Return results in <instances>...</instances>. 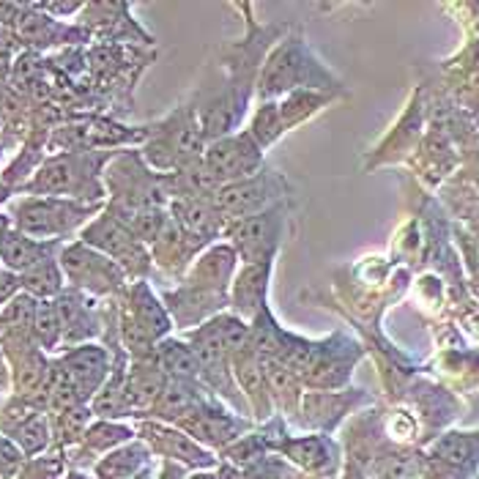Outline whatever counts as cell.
I'll return each mask as SVG.
<instances>
[{"instance_id": "1", "label": "cell", "mask_w": 479, "mask_h": 479, "mask_svg": "<svg viewBox=\"0 0 479 479\" xmlns=\"http://www.w3.org/2000/svg\"><path fill=\"white\" fill-rule=\"evenodd\" d=\"M116 159V151H64L39 164L27 184L36 197H66L80 203H99L104 194L102 164Z\"/></svg>"}, {"instance_id": "2", "label": "cell", "mask_w": 479, "mask_h": 479, "mask_svg": "<svg viewBox=\"0 0 479 479\" xmlns=\"http://www.w3.org/2000/svg\"><path fill=\"white\" fill-rule=\"evenodd\" d=\"M206 154V134L201 126L197 107H179L171 116L162 118L146 134V162L159 173L176 176L184 173L197 162H203Z\"/></svg>"}, {"instance_id": "3", "label": "cell", "mask_w": 479, "mask_h": 479, "mask_svg": "<svg viewBox=\"0 0 479 479\" xmlns=\"http://www.w3.org/2000/svg\"><path fill=\"white\" fill-rule=\"evenodd\" d=\"M321 88H337V80L299 36L279 42L263 61V72L258 77V91L263 99Z\"/></svg>"}, {"instance_id": "4", "label": "cell", "mask_w": 479, "mask_h": 479, "mask_svg": "<svg viewBox=\"0 0 479 479\" xmlns=\"http://www.w3.org/2000/svg\"><path fill=\"white\" fill-rule=\"evenodd\" d=\"M99 203H80L66 197H25L14 209L17 231L39 241H61L77 224L91 219Z\"/></svg>"}, {"instance_id": "5", "label": "cell", "mask_w": 479, "mask_h": 479, "mask_svg": "<svg viewBox=\"0 0 479 479\" xmlns=\"http://www.w3.org/2000/svg\"><path fill=\"white\" fill-rule=\"evenodd\" d=\"M203 171L219 186L244 181L263 171V148L249 132H233L219 140H211L203 154Z\"/></svg>"}, {"instance_id": "6", "label": "cell", "mask_w": 479, "mask_h": 479, "mask_svg": "<svg viewBox=\"0 0 479 479\" xmlns=\"http://www.w3.org/2000/svg\"><path fill=\"white\" fill-rule=\"evenodd\" d=\"M82 244H88L99 249L102 255H107L110 261H116L126 277H146L151 269V255L146 252V244L110 211L99 214L88 228L82 231Z\"/></svg>"}, {"instance_id": "7", "label": "cell", "mask_w": 479, "mask_h": 479, "mask_svg": "<svg viewBox=\"0 0 479 479\" xmlns=\"http://www.w3.org/2000/svg\"><path fill=\"white\" fill-rule=\"evenodd\" d=\"M288 194L285 179L274 171H261L244 181L219 186L211 197V203L224 219H244L252 214H261L271 206H277Z\"/></svg>"}, {"instance_id": "8", "label": "cell", "mask_w": 479, "mask_h": 479, "mask_svg": "<svg viewBox=\"0 0 479 479\" xmlns=\"http://www.w3.org/2000/svg\"><path fill=\"white\" fill-rule=\"evenodd\" d=\"M58 263L64 269V277L77 291H86L94 296L116 293L124 285V277H126L116 261H110L99 249L82 244V241L64 247L58 255Z\"/></svg>"}, {"instance_id": "9", "label": "cell", "mask_w": 479, "mask_h": 479, "mask_svg": "<svg viewBox=\"0 0 479 479\" xmlns=\"http://www.w3.org/2000/svg\"><path fill=\"white\" fill-rule=\"evenodd\" d=\"M228 231L231 247L236 249V255H241L249 263H266L274 261V252L279 247L285 231V211L283 206H271L261 214H252L244 219H233L224 224Z\"/></svg>"}, {"instance_id": "10", "label": "cell", "mask_w": 479, "mask_h": 479, "mask_svg": "<svg viewBox=\"0 0 479 479\" xmlns=\"http://www.w3.org/2000/svg\"><path fill=\"white\" fill-rule=\"evenodd\" d=\"M236 249L231 244H211L203 255H197L186 271L184 285L209 291V293H224L233 285V271H236Z\"/></svg>"}, {"instance_id": "11", "label": "cell", "mask_w": 479, "mask_h": 479, "mask_svg": "<svg viewBox=\"0 0 479 479\" xmlns=\"http://www.w3.org/2000/svg\"><path fill=\"white\" fill-rule=\"evenodd\" d=\"M61 368L72 378L80 400H88L94 394H99V389L110 378V356L99 346L82 343L61 356Z\"/></svg>"}, {"instance_id": "12", "label": "cell", "mask_w": 479, "mask_h": 479, "mask_svg": "<svg viewBox=\"0 0 479 479\" xmlns=\"http://www.w3.org/2000/svg\"><path fill=\"white\" fill-rule=\"evenodd\" d=\"M269 274H271V261L249 263L244 266V271L236 274L231 285V304H233V313L241 321H255L261 313H266Z\"/></svg>"}, {"instance_id": "13", "label": "cell", "mask_w": 479, "mask_h": 479, "mask_svg": "<svg viewBox=\"0 0 479 479\" xmlns=\"http://www.w3.org/2000/svg\"><path fill=\"white\" fill-rule=\"evenodd\" d=\"M14 34L19 39V44L27 47H52V44H64L69 39H86L88 31H77V27H66L58 19H52L49 14L39 11L34 4H25V11L19 14Z\"/></svg>"}, {"instance_id": "14", "label": "cell", "mask_w": 479, "mask_h": 479, "mask_svg": "<svg viewBox=\"0 0 479 479\" xmlns=\"http://www.w3.org/2000/svg\"><path fill=\"white\" fill-rule=\"evenodd\" d=\"M55 252H58V241H39L14 228L4 241H0V263L14 274H25V271L36 269L39 263L55 258Z\"/></svg>"}, {"instance_id": "15", "label": "cell", "mask_w": 479, "mask_h": 479, "mask_svg": "<svg viewBox=\"0 0 479 479\" xmlns=\"http://www.w3.org/2000/svg\"><path fill=\"white\" fill-rule=\"evenodd\" d=\"M164 301H167V309L173 313V321L179 326H197L201 321H206L209 316L224 309V304H228V296H224V293L197 291V288L184 285L176 293H167Z\"/></svg>"}, {"instance_id": "16", "label": "cell", "mask_w": 479, "mask_h": 479, "mask_svg": "<svg viewBox=\"0 0 479 479\" xmlns=\"http://www.w3.org/2000/svg\"><path fill=\"white\" fill-rule=\"evenodd\" d=\"M140 331H146L151 340H162V337L173 329V321L167 316V309L159 304V299L151 293L146 283H134L129 291V316H126Z\"/></svg>"}, {"instance_id": "17", "label": "cell", "mask_w": 479, "mask_h": 479, "mask_svg": "<svg viewBox=\"0 0 479 479\" xmlns=\"http://www.w3.org/2000/svg\"><path fill=\"white\" fill-rule=\"evenodd\" d=\"M55 307H58L61 326H64V343L82 346V340H88V337L99 331V321L94 316V309L80 291H64L58 301H55Z\"/></svg>"}, {"instance_id": "18", "label": "cell", "mask_w": 479, "mask_h": 479, "mask_svg": "<svg viewBox=\"0 0 479 479\" xmlns=\"http://www.w3.org/2000/svg\"><path fill=\"white\" fill-rule=\"evenodd\" d=\"M156 361L164 376H171L179 384H189L197 386L203 381V370H201V361H197L194 351L179 340H164L156 348Z\"/></svg>"}, {"instance_id": "19", "label": "cell", "mask_w": 479, "mask_h": 479, "mask_svg": "<svg viewBox=\"0 0 479 479\" xmlns=\"http://www.w3.org/2000/svg\"><path fill=\"white\" fill-rule=\"evenodd\" d=\"M181 425L194 436V438H201L206 444H222V441H228L233 436V419L231 416H224L214 408H206V406H197L192 408L184 419H181Z\"/></svg>"}, {"instance_id": "20", "label": "cell", "mask_w": 479, "mask_h": 479, "mask_svg": "<svg viewBox=\"0 0 479 479\" xmlns=\"http://www.w3.org/2000/svg\"><path fill=\"white\" fill-rule=\"evenodd\" d=\"M19 279H22V291L39 301H49L52 296L64 293V269H61L58 258L39 263L36 269L19 274Z\"/></svg>"}, {"instance_id": "21", "label": "cell", "mask_w": 479, "mask_h": 479, "mask_svg": "<svg viewBox=\"0 0 479 479\" xmlns=\"http://www.w3.org/2000/svg\"><path fill=\"white\" fill-rule=\"evenodd\" d=\"M34 340L42 351H58V346L64 343V326L55 301H39L34 321Z\"/></svg>"}, {"instance_id": "22", "label": "cell", "mask_w": 479, "mask_h": 479, "mask_svg": "<svg viewBox=\"0 0 479 479\" xmlns=\"http://www.w3.org/2000/svg\"><path fill=\"white\" fill-rule=\"evenodd\" d=\"M148 452H146V446H140V444H132L126 449H118V452H112L110 458H104L99 463V476L102 479H129L134 476V471L146 463Z\"/></svg>"}, {"instance_id": "23", "label": "cell", "mask_w": 479, "mask_h": 479, "mask_svg": "<svg viewBox=\"0 0 479 479\" xmlns=\"http://www.w3.org/2000/svg\"><path fill=\"white\" fill-rule=\"evenodd\" d=\"M436 458L449 466L463 468L471 460H476V438L463 436V433H449L436 444Z\"/></svg>"}, {"instance_id": "24", "label": "cell", "mask_w": 479, "mask_h": 479, "mask_svg": "<svg viewBox=\"0 0 479 479\" xmlns=\"http://www.w3.org/2000/svg\"><path fill=\"white\" fill-rule=\"evenodd\" d=\"M14 438H17V444L22 446V452H27V455L39 452V449H44L47 441H49L47 419H44L42 414H34L31 419L22 422V425L14 430Z\"/></svg>"}, {"instance_id": "25", "label": "cell", "mask_w": 479, "mask_h": 479, "mask_svg": "<svg viewBox=\"0 0 479 479\" xmlns=\"http://www.w3.org/2000/svg\"><path fill=\"white\" fill-rule=\"evenodd\" d=\"M288 452L296 463L307 466V468H321L323 463H329V452H326V441L323 438H299V441H291Z\"/></svg>"}, {"instance_id": "26", "label": "cell", "mask_w": 479, "mask_h": 479, "mask_svg": "<svg viewBox=\"0 0 479 479\" xmlns=\"http://www.w3.org/2000/svg\"><path fill=\"white\" fill-rule=\"evenodd\" d=\"M129 436V430L118 428V425H99L88 433V441L94 446H110V444H118Z\"/></svg>"}, {"instance_id": "27", "label": "cell", "mask_w": 479, "mask_h": 479, "mask_svg": "<svg viewBox=\"0 0 479 479\" xmlns=\"http://www.w3.org/2000/svg\"><path fill=\"white\" fill-rule=\"evenodd\" d=\"M19 291H22V279H19V274H14V271H9V269H0V304H9V301H14L17 296H19Z\"/></svg>"}, {"instance_id": "28", "label": "cell", "mask_w": 479, "mask_h": 479, "mask_svg": "<svg viewBox=\"0 0 479 479\" xmlns=\"http://www.w3.org/2000/svg\"><path fill=\"white\" fill-rule=\"evenodd\" d=\"M6 384H9V364H6V351L0 346V392L6 389Z\"/></svg>"}, {"instance_id": "29", "label": "cell", "mask_w": 479, "mask_h": 479, "mask_svg": "<svg viewBox=\"0 0 479 479\" xmlns=\"http://www.w3.org/2000/svg\"><path fill=\"white\" fill-rule=\"evenodd\" d=\"M9 233H11V217L0 214V241H4V239H6Z\"/></svg>"}, {"instance_id": "30", "label": "cell", "mask_w": 479, "mask_h": 479, "mask_svg": "<svg viewBox=\"0 0 479 479\" xmlns=\"http://www.w3.org/2000/svg\"><path fill=\"white\" fill-rule=\"evenodd\" d=\"M9 197H11V186L6 181H0V203H6Z\"/></svg>"}, {"instance_id": "31", "label": "cell", "mask_w": 479, "mask_h": 479, "mask_svg": "<svg viewBox=\"0 0 479 479\" xmlns=\"http://www.w3.org/2000/svg\"><path fill=\"white\" fill-rule=\"evenodd\" d=\"M4 112H6V94H4V86H0V121H4Z\"/></svg>"}, {"instance_id": "32", "label": "cell", "mask_w": 479, "mask_h": 479, "mask_svg": "<svg viewBox=\"0 0 479 479\" xmlns=\"http://www.w3.org/2000/svg\"><path fill=\"white\" fill-rule=\"evenodd\" d=\"M0 331H4V313H0Z\"/></svg>"}, {"instance_id": "33", "label": "cell", "mask_w": 479, "mask_h": 479, "mask_svg": "<svg viewBox=\"0 0 479 479\" xmlns=\"http://www.w3.org/2000/svg\"><path fill=\"white\" fill-rule=\"evenodd\" d=\"M69 479H86V476H69Z\"/></svg>"}, {"instance_id": "34", "label": "cell", "mask_w": 479, "mask_h": 479, "mask_svg": "<svg viewBox=\"0 0 479 479\" xmlns=\"http://www.w3.org/2000/svg\"><path fill=\"white\" fill-rule=\"evenodd\" d=\"M134 479H148V476H134Z\"/></svg>"}, {"instance_id": "35", "label": "cell", "mask_w": 479, "mask_h": 479, "mask_svg": "<svg viewBox=\"0 0 479 479\" xmlns=\"http://www.w3.org/2000/svg\"><path fill=\"white\" fill-rule=\"evenodd\" d=\"M0 159H4V151H0Z\"/></svg>"}]
</instances>
